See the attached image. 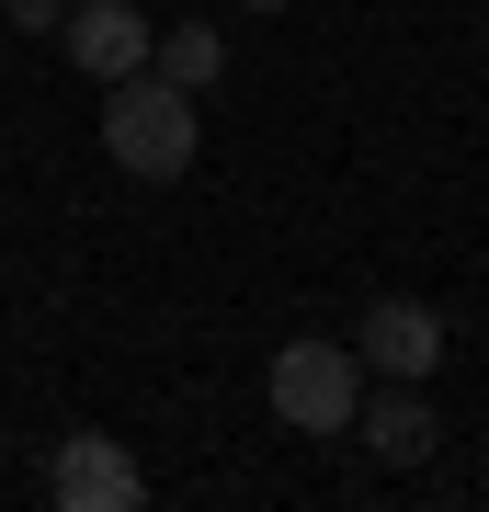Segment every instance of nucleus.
Masks as SVG:
<instances>
[{
  "mask_svg": "<svg viewBox=\"0 0 489 512\" xmlns=\"http://www.w3.org/2000/svg\"><path fill=\"white\" fill-rule=\"evenodd\" d=\"M103 148L137 171V183H182L194 171V92L182 80H148V69H126V80H103Z\"/></svg>",
  "mask_w": 489,
  "mask_h": 512,
  "instance_id": "nucleus-1",
  "label": "nucleus"
},
{
  "mask_svg": "<svg viewBox=\"0 0 489 512\" xmlns=\"http://www.w3.org/2000/svg\"><path fill=\"white\" fill-rule=\"evenodd\" d=\"M273 421L296 433H353V399H364V365L353 342H273Z\"/></svg>",
  "mask_w": 489,
  "mask_h": 512,
  "instance_id": "nucleus-2",
  "label": "nucleus"
},
{
  "mask_svg": "<svg viewBox=\"0 0 489 512\" xmlns=\"http://www.w3.org/2000/svg\"><path fill=\"white\" fill-rule=\"evenodd\" d=\"M46 501H57V512H137L148 478H137V456H126L114 433H69L57 467H46Z\"/></svg>",
  "mask_w": 489,
  "mask_h": 512,
  "instance_id": "nucleus-3",
  "label": "nucleus"
},
{
  "mask_svg": "<svg viewBox=\"0 0 489 512\" xmlns=\"http://www.w3.org/2000/svg\"><path fill=\"white\" fill-rule=\"evenodd\" d=\"M444 342H455V330L421 308V296H376V308H364V353H353V365H376V376L421 387V376L444 365Z\"/></svg>",
  "mask_w": 489,
  "mask_h": 512,
  "instance_id": "nucleus-4",
  "label": "nucleus"
},
{
  "mask_svg": "<svg viewBox=\"0 0 489 512\" xmlns=\"http://www.w3.org/2000/svg\"><path fill=\"white\" fill-rule=\"evenodd\" d=\"M57 35H69V69L91 80L148 69V12H126V0H80V12H57Z\"/></svg>",
  "mask_w": 489,
  "mask_h": 512,
  "instance_id": "nucleus-5",
  "label": "nucleus"
},
{
  "mask_svg": "<svg viewBox=\"0 0 489 512\" xmlns=\"http://www.w3.org/2000/svg\"><path fill=\"white\" fill-rule=\"evenodd\" d=\"M353 433H364V456H376V467H421V456H433V433H444V421L421 410L410 387H387V399H353Z\"/></svg>",
  "mask_w": 489,
  "mask_h": 512,
  "instance_id": "nucleus-6",
  "label": "nucleus"
},
{
  "mask_svg": "<svg viewBox=\"0 0 489 512\" xmlns=\"http://www.w3.org/2000/svg\"><path fill=\"white\" fill-rule=\"evenodd\" d=\"M148 69L182 80V92H205V80L228 69V46H217V23H171V35H148Z\"/></svg>",
  "mask_w": 489,
  "mask_h": 512,
  "instance_id": "nucleus-7",
  "label": "nucleus"
},
{
  "mask_svg": "<svg viewBox=\"0 0 489 512\" xmlns=\"http://www.w3.org/2000/svg\"><path fill=\"white\" fill-rule=\"evenodd\" d=\"M0 12H12V23H35V35H46V23L69 12V0H0Z\"/></svg>",
  "mask_w": 489,
  "mask_h": 512,
  "instance_id": "nucleus-8",
  "label": "nucleus"
},
{
  "mask_svg": "<svg viewBox=\"0 0 489 512\" xmlns=\"http://www.w3.org/2000/svg\"><path fill=\"white\" fill-rule=\"evenodd\" d=\"M251 12H285V0H251Z\"/></svg>",
  "mask_w": 489,
  "mask_h": 512,
  "instance_id": "nucleus-9",
  "label": "nucleus"
}]
</instances>
